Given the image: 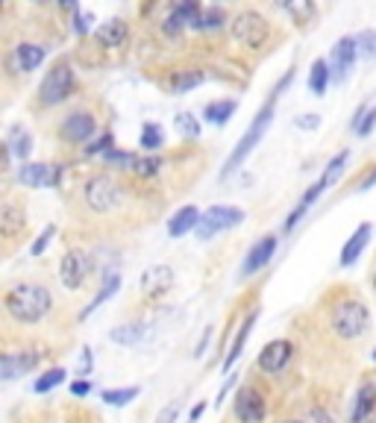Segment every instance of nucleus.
<instances>
[{"label": "nucleus", "instance_id": "nucleus-1", "mask_svg": "<svg viewBox=\"0 0 376 423\" xmlns=\"http://www.w3.org/2000/svg\"><path fill=\"white\" fill-rule=\"evenodd\" d=\"M294 79V71H288L280 83L273 86V91H270V97H268V103L256 112V118H253V124L244 130V135L239 138V145H235V150L229 153V159H227V165H224V171H221V176H229L235 168H241V162L244 159L256 150V145L265 138V132H268V127H270V120H273V109H276V97H280L285 89H288V83Z\"/></svg>", "mask_w": 376, "mask_h": 423}, {"label": "nucleus", "instance_id": "nucleus-2", "mask_svg": "<svg viewBox=\"0 0 376 423\" xmlns=\"http://www.w3.org/2000/svg\"><path fill=\"white\" fill-rule=\"evenodd\" d=\"M6 312L21 320V324H35V320H42L47 312H50V303L53 297L45 286H35V282H18L6 291Z\"/></svg>", "mask_w": 376, "mask_h": 423}, {"label": "nucleus", "instance_id": "nucleus-3", "mask_svg": "<svg viewBox=\"0 0 376 423\" xmlns=\"http://www.w3.org/2000/svg\"><path fill=\"white\" fill-rule=\"evenodd\" d=\"M329 324H332V329L338 338H359L370 327L368 306L359 303V300H338V303L332 306Z\"/></svg>", "mask_w": 376, "mask_h": 423}, {"label": "nucleus", "instance_id": "nucleus-4", "mask_svg": "<svg viewBox=\"0 0 376 423\" xmlns=\"http://www.w3.org/2000/svg\"><path fill=\"white\" fill-rule=\"evenodd\" d=\"M74 91V68L68 62H56L47 77L42 79V89H38V100L45 106H59L62 100H68Z\"/></svg>", "mask_w": 376, "mask_h": 423}, {"label": "nucleus", "instance_id": "nucleus-5", "mask_svg": "<svg viewBox=\"0 0 376 423\" xmlns=\"http://www.w3.org/2000/svg\"><path fill=\"white\" fill-rule=\"evenodd\" d=\"M232 35L239 38L244 47L259 50L268 42L270 27H268V21L259 12H239V15H235V21H232Z\"/></svg>", "mask_w": 376, "mask_h": 423}, {"label": "nucleus", "instance_id": "nucleus-6", "mask_svg": "<svg viewBox=\"0 0 376 423\" xmlns=\"http://www.w3.org/2000/svg\"><path fill=\"white\" fill-rule=\"evenodd\" d=\"M244 220V209L239 206H212L209 212H203L200 218V227H197V238H215L217 232H224V230H232V227H239Z\"/></svg>", "mask_w": 376, "mask_h": 423}, {"label": "nucleus", "instance_id": "nucleus-7", "mask_svg": "<svg viewBox=\"0 0 376 423\" xmlns=\"http://www.w3.org/2000/svg\"><path fill=\"white\" fill-rule=\"evenodd\" d=\"M118 200H121V191H118L115 179L109 176H94L86 183V203L89 209L94 212H112L118 206Z\"/></svg>", "mask_w": 376, "mask_h": 423}, {"label": "nucleus", "instance_id": "nucleus-8", "mask_svg": "<svg viewBox=\"0 0 376 423\" xmlns=\"http://www.w3.org/2000/svg\"><path fill=\"white\" fill-rule=\"evenodd\" d=\"M355 59H359V42L353 35H344L338 45L332 47V56H329V74H332V83H344L347 74L353 71Z\"/></svg>", "mask_w": 376, "mask_h": 423}, {"label": "nucleus", "instance_id": "nucleus-9", "mask_svg": "<svg viewBox=\"0 0 376 423\" xmlns=\"http://www.w3.org/2000/svg\"><path fill=\"white\" fill-rule=\"evenodd\" d=\"M62 176V165H47V162H24L18 168V179L27 188H53L59 186Z\"/></svg>", "mask_w": 376, "mask_h": 423}, {"label": "nucleus", "instance_id": "nucleus-10", "mask_svg": "<svg viewBox=\"0 0 376 423\" xmlns=\"http://www.w3.org/2000/svg\"><path fill=\"white\" fill-rule=\"evenodd\" d=\"M291 353H294L291 341L276 338V341H270V344H265V350L259 353V361H256V368L265 371V373H280V371L288 365Z\"/></svg>", "mask_w": 376, "mask_h": 423}, {"label": "nucleus", "instance_id": "nucleus-11", "mask_svg": "<svg viewBox=\"0 0 376 423\" xmlns=\"http://www.w3.org/2000/svg\"><path fill=\"white\" fill-rule=\"evenodd\" d=\"M94 132H97V118L89 115V112H71L62 120V127H59V135H62L65 141H74V145L89 141Z\"/></svg>", "mask_w": 376, "mask_h": 423}, {"label": "nucleus", "instance_id": "nucleus-12", "mask_svg": "<svg viewBox=\"0 0 376 423\" xmlns=\"http://www.w3.org/2000/svg\"><path fill=\"white\" fill-rule=\"evenodd\" d=\"M235 417L241 423H262L265 420V400L256 388H241L235 394Z\"/></svg>", "mask_w": 376, "mask_h": 423}, {"label": "nucleus", "instance_id": "nucleus-13", "mask_svg": "<svg viewBox=\"0 0 376 423\" xmlns=\"http://www.w3.org/2000/svg\"><path fill=\"white\" fill-rule=\"evenodd\" d=\"M171 286H173V268L156 265V268L144 271L142 282H138V291H142V297H147V300H156V297H162Z\"/></svg>", "mask_w": 376, "mask_h": 423}, {"label": "nucleus", "instance_id": "nucleus-14", "mask_svg": "<svg viewBox=\"0 0 376 423\" xmlns=\"http://www.w3.org/2000/svg\"><path fill=\"white\" fill-rule=\"evenodd\" d=\"M89 273V259L80 250H68L62 256V265H59V276H62L65 288H80L83 279Z\"/></svg>", "mask_w": 376, "mask_h": 423}, {"label": "nucleus", "instance_id": "nucleus-15", "mask_svg": "<svg viewBox=\"0 0 376 423\" xmlns=\"http://www.w3.org/2000/svg\"><path fill=\"white\" fill-rule=\"evenodd\" d=\"M200 6L194 4V0H183V4H176L173 9H171V15H168V21H165V33H171V35H176L180 30H186V27H200Z\"/></svg>", "mask_w": 376, "mask_h": 423}, {"label": "nucleus", "instance_id": "nucleus-16", "mask_svg": "<svg viewBox=\"0 0 376 423\" xmlns=\"http://www.w3.org/2000/svg\"><path fill=\"white\" fill-rule=\"evenodd\" d=\"M45 56H47V50L42 47V45H30V42H24V45H18L12 53H9V65L18 71V74H27V71H35L38 65L45 62Z\"/></svg>", "mask_w": 376, "mask_h": 423}, {"label": "nucleus", "instance_id": "nucleus-17", "mask_svg": "<svg viewBox=\"0 0 376 423\" xmlns=\"http://www.w3.org/2000/svg\"><path fill=\"white\" fill-rule=\"evenodd\" d=\"M35 361H38L35 353H6L4 359H0V376H4L6 382H12L18 376H24L27 371H33Z\"/></svg>", "mask_w": 376, "mask_h": 423}, {"label": "nucleus", "instance_id": "nucleus-18", "mask_svg": "<svg viewBox=\"0 0 376 423\" xmlns=\"http://www.w3.org/2000/svg\"><path fill=\"white\" fill-rule=\"evenodd\" d=\"M273 253H276V238L273 235H265V238H259L256 244L250 247V253H247V261H244V273L250 276V273H256V271H262L268 261L273 259Z\"/></svg>", "mask_w": 376, "mask_h": 423}, {"label": "nucleus", "instance_id": "nucleus-19", "mask_svg": "<svg viewBox=\"0 0 376 423\" xmlns=\"http://www.w3.org/2000/svg\"><path fill=\"white\" fill-rule=\"evenodd\" d=\"M200 209L197 206H183L180 212H176L171 220H168V235L171 238H183V235H188L191 230H197L200 227Z\"/></svg>", "mask_w": 376, "mask_h": 423}, {"label": "nucleus", "instance_id": "nucleus-20", "mask_svg": "<svg viewBox=\"0 0 376 423\" xmlns=\"http://www.w3.org/2000/svg\"><path fill=\"white\" fill-rule=\"evenodd\" d=\"M370 232H373V230H370V224H362L359 230L353 232V238L347 241L344 250H341V268H350L353 261L362 256V250L368 247V241H370Z\"/></svg>", "mask_w": 376, "mask_h": 423}, {"label": "nucleus", "instance_id": "nucleus-21", "mask_svg": "<svg viewBox=\"0 0 376 423\" xmlns=\"http://www.w3.org/2000/svg\"><path fill=\"white\" fill-rule=\"evenodd\" d=\"M94 35L103 47H121L127 42V24L121 21V18H112V21H106Z\"/></svg>", "mask_w": 376, "mask_h": 423}, {"label": "nucleus", "instance_id": "nucleus-22", "mask_svg": "<svg viewBox=\"0 0 376 423\" xmlns=\"http://www.w3.org/2000/svg\"><path fill=\"white\" fill-rule=\"evenodd\" d=\"M256 317H259V312H250L247 317H244V324L239 327V338L232 341V347H229V353H227V359H224V371H229L235 361H239V356H241V350H244V344H247V338H250V329H253V324H256Z\"/></svg>", "mask_w": 376, "mask_h": 423}, {"label": "nucleus", "instance_id": "nucleus-23", "mask_svg": "<svg viewBox=\"0 0 376 423\" xmlns=\"http://www.w3.org/2000/svg\"><path fill=\"white\" fill-rule=\"evenodd\" d=\"M118 288H121V273H115V271H112V273H106V279H103L101 291H97V294L91 297V303H89V306L80 312V317L86 320L91 312H97V309H101V303H106V300H109V297H112Z\"/></svg>", "mask_w": 376, "mask_h": 423}, {"label": "nucleus", "instance_id": "nucleus-24", "mask_svg": "<svg viewBox=\"0 0 376 423\" xmlns=\"http://www.w3.org/2000/svg\"><path fill=\"white\" fill-rule=\"evenodd\" d=\"M376 409V385H370V382H365V385L359 388V394H355V406H353V423H362L370 412Z\"/></svg>", "mask_w": 376, "mask_h": 423}, {"label": "nucleus", "instance_id": "nucleus-25", "mask_svg": "<svg viewBox=\"0 0 376 423\" xmlns=\"http://www.w3.org/2000/svg\"><path fill=\"white\" fill-rule=\"evenodd\" d=\"M235 109H239V103H235V100H212V103L203 109V115H206L209 124L224 127L227 120L235 115Z\"/></svg>", "mask_w": 376, "mask_h": 423}, {"label": "nucleus", "instance_id": "nucleus-26", "mask_svg": "<svg viewBox=\"0 0 376 423\" xmlns=\"http://www.w3.org/2000/svg\"><path fill=\"white\" fill-rule=\"evenodd\" d=\"M324 188H326V186H324L321 179H318V183H314V186H312V188H309V191L300 197V203L294 206V212H291V215H288V220H285V230H294V227H297V220H300V218L309 212V206H312L314 200L321 197V191H324Z\"/></svg>", "mask_w": 376, "mask_h": 423}, {"label": "nucleus", "instance_id": "nucleus-27", "mask_svg": "<svg viewBox=\"0 0 376 423\" xmlns=\"http://www.w3.org/2000/svg\"><path fill=\"white\" fill-rule=\"evenodd\" d=\"M6 147H9V153L12 156H18L24 162V159L33 153V138H30V132L24 130V127H12L9 130V141H6Z\"/></svg>", "mask_w": 376, "mask_h": 423}, {"label": "nucleus", "instance_id": "nucleus-28", "mask_svg": "<svg viewBox=\"0 0 376 423\" xmlns=\"http://www.w3.org/2000/svg\"><path fill=\"white\" fill-rule=\"evenodd\" d=\"M27 220H24V212H18L15 206H4V212H0V230H4L6 238H15L18 232H24Z\"/></svg>", "mask_w": 376, "mask_h": 423}, {"label": "nucleus", "instance_id": "nucleus-29", "mask_svg": "<svg viewBox=\"0 0 376 423\" xmlns=\"http://www.w3.org/2000/svg\"><path fill=\"white\" fill-rule=\"evenodd\" d=\"M329 83H332L329 62H326V59H314V62H312V77H309V89L314 94H324Z\"/></svg>", "mask_w": 376, "mask_h": 423}, {"label": "nucleus", "instance_id": "nucleus-30", "mask_svg": "<svg viewBox=\"0 0 376 423\" xmlns=\"http://www.w3.org/2000/svg\"><path fill=\"white\" fill-rule=\"evenodd\" d=\"M200 83H203V74H200V71H176V74L171 77V91L186 94V91L197 89Z\"/></svg>", "mask_w": 376, "mask_h": 423}, {"label": "nucleus", "instance_id": "nucleus-31", "mask_svg": "<svg viewBox=\"0 0 376 423\" xmlns=\"http://www.w3.org/2000/svg\"><path fill=\"white\" fill-rule=\"evenodd\" d=\"M109 338L115 341V344H127V347H132V344H138V341L144 338V324H127V327H118V329H112V332H109Z\"/></svg>", "mask_w": 376, "mask_h": 423}, {"label": "nucleus", "instance_id": "nucleus-32", "mask_svg": "<svg viewBox=\"0 0 376 423\" xmlns=\"http://www.w3.org/2000/svg\"><path fill=\"white\" fill-rule=\"evenodd\" d=\"M373 127H376V106H362L350 124V130H355V135H370Z\"/></svg>", "mask_w": 376, "mask_h": 423}, {"label": "nucleus", "instance_id": "nucleus-33", "mask_svg": "<svg viewBox=\"0 0 376 423\" xmlns=\"http://www.w3.org/2000/svg\"><path fill=\"white\" fill-rule=\"evenodd\" d=\"M138 391H142V388H135V385H130V388H109L101 397H103L106 406H118V409H121V406H127V402H132L138 397Z\"/></svg>", "mask_w": 376, "mask_h": 423}, {"label": "nucleus", "instance_id": "nucleus-34", "mask_svg": "<svg viewBox=\"0 0 376 423\" xmlns=\"http://www.w3.org/2000/svg\"><path fill=\"white\" fill-rule=\"evenodd\" d=\"M62 382H65V371L62 368H50L47 373H42V376H38L35 379V394H47V391H53L56 385H62Z\"/></svg>", "mask_w": 376, "mask_h": 423}, {"label": "nucleus", "instance_id": "nucleus-35", "mask_svg": "<svg viewBox=\"0 0 376 423\" xmlns=\"http://www.w3.org/2000/svg\"><path fill=\"white\" fill-rule=\"evenodd\" d=\"M347 159H350V150H341V153L335 156L332 162L326 165V171H324V176H321V183H324V186H332L335 179H338V176L344 174V165H347Z\"/></svg>", "mask_w": 376, "mask_h": 423}, {"label": "nucleus", "instance_id": "nucleus-36", "mask_svg": "<svg viewBox=\"0 0 376 423\" xmlns=\"http://www.w3.org/2000/svg\"><path fill=\"white\" fill-rule=\"evenodd\" d=\"M162 141H165V130H162L159 124H144V127H142V147H144V150L162 147Z\"/></svg>", "mask_w": 376, "mask_h": 423}, {"label": "nucleus", "instance_id": "nucleus-37", "mask_svg": "<svg viewBox=\"0 0 376 423\" xmlns=\"http://www.w3.org/2000/svg\"><path fill=\"white\" fill-rule=\"evenodd\" d=\"M176 130H180V135H186V138H197V135H200V124H197V118L191 112H180V115H176Z\"/></svg>", "mask_w": 376, "mask_h": 423}, {"label": "nucleus", "instance_id": "nucleus-38", "mask_svg": "<svg viewBox=\"0 0 376 423\" xmlns=\"http://www.w3.org/2000/svg\"><path fill=\"white\" fill-rule=\"evenodd\" d=\"M103 159L109 165H118V168H135L138 165V159L132 153H124V150H109Z\"/></svg>", "mask_w": 376, "mask_h": 423}, {"label": "nucleus", "instance_id": "nucleus-39", "mask_svg": "<svg viewBox=\"0 0 376 423\" xmlns=\"http://www.w3.org/2000/svg\"><path fill=\"white\" fill-rule=\"evenodd\" d=\"M224 24V9H209L200 15V27L197 30H217Z\"/></svg>", "mask_w": 376, "mask_h": 423}, {"label": "nucleus", "instance_id": "nucleus-40", "mask_svg": "<svg viewBox=\"0 0 376 423\" xmlns=\"http://www.w3.org/2000/svg\"><path fill=\"white\" fill-rule=\"evenodd\" d=\"M355 42H359V53H365V56H376V33H373V30H368V33H362V35H355Z\"/></svg>", "mask_w": 376, "mask_h": 423}, {"label": "nucleus", "instance_id": "nucleus-41", "mask_svg": "<svg viewBox=\"0 0 376 423\" xmlns=\"http://www.w3.org/2000/svg\"><path fill=\"white\" fill-rule=\"evenodd\" d=\"M53 232H56V227L50 224V227H47V230L42 232V235H38V238L33 241V247H30V253H33V256H42V253L47 250V244H50V238H53Z\"/></svg>", "mask_w": 376, "mask_h": 423}, {"label": "nucleus", "instance_id": "nucleus-42", "mask_svg": "<svg viewBox=\"0 0 376 423\" xmlns=\"http://www.w3.org/2000/svg\"><path fill=\"white\" fill-rule=\"evenodd\" d=\"M71 12H74V30L80 33V35H86V33H89V24H91V15H83L76 4H74V9H71Z\"/></svg>", "mask_w": 376, "mask_h": 423}, {"label": "nucleus", "instance_id": "nucleus-43", "mask_svg": "<svg viewBox=\"0 0 376 423\" xmlns=\"http://www.w3.org/2000/svg\"><path fill=\"white\" fill-rule=\"evenodd\" d=\"M109 150H112V132H103V138H101V141H94V145H89V147H86V153H89V156H94V153H103V156H106Z\"/></svg>", "mask_w": 376, "mask_h": 423}, {"label": "nucleus", "instance_id": "nucleus-44", "mask_svg": "<svg viewBox=\"0 0 376 423\" xmlns=\"http://www.w3.org/2000/svg\"><path fill=\"white\" fill-rule=\"evenodd\" d=\"M159 165H162L159 159H142V162L135 165V171L142 174V176H150V174H156V171H159Z\"/></svg>", "mask_w": 376, "mask_h": 423}, {"label": "nucleus", "instance_id": "nucleus-45", "mask_svg": "<svg viewBox=\"0 0 376 423\" xmlns=\"http://www.w3.org/2000/svg\"><path fill=\"white\" fill-rule=\"evenodd\" d=\"M294 124L300 127V130H318V127H321V118H318V115H300V118L294 120Z\"/></svg>", "mask_w": 376, "mask_h": 423}, {"label": "nucleus", "instance_id": "nucleus-46", "mask_svg": "<svg viewBox=\"0 0 376 423\" xmlns=\"http://www.w3.org/2000/svg\"><path fill=\"white\" fill-rule=\"evenodd\" d=\"M176 414H180V406H176V402H171L168 409H162V412H159L156 423H173V420H176Z\"/></svg>", "mask_w": 376, "mask_h": 423}, {"label": "nucleus", "instance_id": "nucleus-47", "mask_svg": "<svg viewBox=\"0 0 376 423\" xmlns=\"http://www.w3.org/2000/svg\"><path fill=\"white\" fill-rule=\"evenodd\" d=\"M89 391H91V382H86V379H83V382H74V385H71V394H74V397H86Z\"/></svg>", "mask_w": 376, "mask_h": 423}, {"label": "nucleus", "instance_id": "nucleus-48", "mask_svg": "<svg viewBox=\"0 0 376 423\" xmlns=\"http://www.w3.org/2000/svg\"><path fill=\"white\" fill-rule=\"evenodd\" d=\"M209 338H212V327H206V329H203V338H200V344H197L194 356H203V353H206V344H209Z\"/></svg>", "mask_w": 376, "mask_h": 423}, {"label": "nucleus", "instance_id": "nucleus-49", "mask_svg": "<svg viewBox=\"0 0 376 423\" xmlns=\"http://www.w3.org/2000/svg\"><path fill=\"white\" fill-rule=\"evenodd\" d=\"M91 373V350L86 347L83 350V368H80V376H89Z\"/></svg>", "mask_w": 376, "mask_h": 423}, {"label": "nucleus", "instance_id": "nucleus-50", "mask_svg": "<svg viewBox=\"0 0 376 423\" xmlns=\"http://www.w3.org/2000/svg\"><path fill=\"white\" fill-rule=\"evenodd\" d=\"M373 183H376V168H373V171H370V174H368V176L362 179V186H359V191H368V188H370Z\"/></svg>", "mask_w": 376, "mask_h": 423}, {"label": "nucleus", "instance_id": "nucleus-51", "mask_svg": "<svg viewBox=\"0 0 376 423\" xmlns=\"http://www.w3.org/2000/svg\"><path fill=\"white\" fill-rule=\"evenodd\" d=\"M203 409H206V402H197V406H194V412H191V423L203 414Z\"/></svg>", "mask_w": 376, "mask_h": 423}, {"label": "nucleus", "instance_id": "nucleus-52", "mask_svg": "<svg viewBox=\"0 0 376 423\" xmlns=\"http://www.w3.org/2000/svg\"><path fill=\"white\" fill-rule=\"evenodd\" d=\"M318 423H332V417H326V414H318Z\"/></svg>", "mask_w": 376, "mask_h": 423}, {"label": "nucleus", "instance_id": "nucleus-53", "mask_svg": "<svg viewBox=\"0 0 376 423\" xmlns=\"http://www.w3.org/2000/svg\"><path fill=\"white\" fill-rule=\"evenodd\" d=\"M288 423H303V420H288Z\"/></svg>", "mask_w": 376, "mask_h": 423}, {"label": "nucleus", "instance_id": "nucleus-54", "mask_svg": "<svg viewBox=\"0 0 376 423\" xmlns=\"http://www.w3.org/2000/svg\"><path fill=\"white\" fill-rule=\"evenodd\" d=\"M373 361H376V350H373Z\"/></svg>", "mask_w": 376, "mask_h": 423}, {"label": "nucleus", "instance_id": "nucleus-55", "mask_svg": "<svg viewBox=\"0 0 376 423\" xmlns=\"http://www.w3.org/2000/svg\"><path fill=\"white\" fill-rule=\"evenodd\" d=\"M373 286H376V276H373Z\"/></svg>", "mask_w": 376, "mask_h": 423}, {"label": "nucleus", "instance_id": "nucleus-56", "mask_svg": "<svg viewBox=\"0 0 376 423\" xmlns=\"http://www.w3.org/2000/svg\"><path fill=\"white\" fill-rule=\"evenodd\" d=\"M370 423H376V420H370Z\"/></svg>", "mask_w": 376, "mask_h": 423}]
</instances>
